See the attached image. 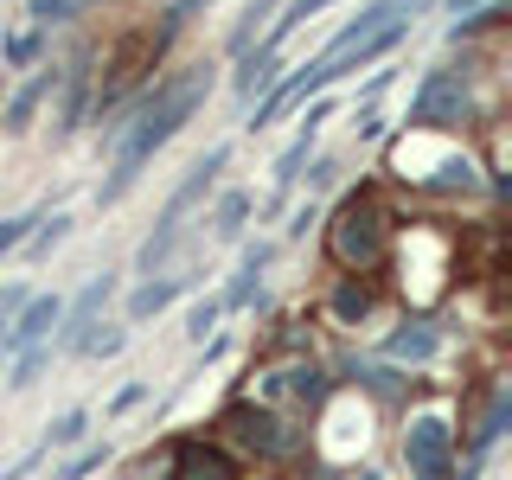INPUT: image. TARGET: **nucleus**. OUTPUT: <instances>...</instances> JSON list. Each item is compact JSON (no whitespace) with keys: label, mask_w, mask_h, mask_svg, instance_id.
<instances>
[{"label":"nucleus","mask_w":512,"mask_h":480,"mask_svg":"<svg viewBox=\"0 0 512 480\" xmlns=\"http://www.w3.org/2000/svg\"><path fill=\"white\" fill-rule=\"evenodd\" d=\"M205 96H212V64H186V71L160 77L154 90H141L135 103H122L116 116H109V128H103L109 180L96 186V205H116L122 192L141 180V167H148V160L205 109Z\"/></svg>","instance_id":"f257e3e1"},{"label":"nucleus","mask_w":512,"mask_h":480,"mask_svg":"<svg viewBox=\"0 0 512 480\" xmlns=\"http://www.w3.org/2000/svg\"><path fill=\"white\" fill-rule=\"evenodd\" d=\"M327 256L346 276H372L391 256V212L378 205V192H346L327 218Z\"/></svg>","instance_id":"f03ea898"},{"label":"nucleus","mask_w":512,"mask_h":480,"mask_svg":"<svg viewBox=\"0 0 512 480\" xmlns=\"http://www.w3.org/2000/svg\"><path fill=\"white\" fill-rule=\"evenodd\" d=\"M231 167V141H218V148H205L199 160L186 167V180L167 192V205H160V218H154V231L141 237V250H135V269L141 276H154L160 263L173 256V244H180V231H186V218H192V205H205V192L218 186V173Z\"/></svg>","instance_id":"7ed1b4c3"},{"label":"nucleus","mask_w":512,"mask_h":480,"mask_svg":"<svg viewBox=\"0 0 512 480\" xmlns=\"http://www.w3.org/2000/svg\"><path fill=\"white\" fill-rule=\"evenodd\" d=\"M218 429H224L231 442H244L250 455H263V461H295L301 448H308V429H295L288 416H276L269 404H250V397L224 404V410H218Z\"/></svg>","instance_id":"20e7f679"},{"label":"nucleus","mask_w":512,"mask_h":480,"mask_svg":"<svg viewBox=\"0 0 512 480\" xmlns=\"http://www.w3.org/2000/svg\"><path fill=\"white\" fill-rule=\"evenodd\" d=\"M468 116H474V84L461 71H448V64H436V71H423L404 122H416V128H461Z\"/></svg>","instance_id":"39448f33"},{"label":"nucleus","mask_w":512,"mask_h":480,"mask_svg":"<svg viewBox=\"0 0 512 480\" xmlns=\"http://www.w3.org/2000/svg\"><path fill=\"white\" fill-rule=\"evenodd\" d=\"M109 295H116V276H90L84 288H77L71 308H58V333H52V352H71V359H84L90 333L103 327V308Z\"/></svg>","instance_id":"423d86ee"},{"label":"nucleus","mask_w":512,"mask_h":480,"mask_svg":"<svg viewBox=\"0 0 512 480\" xmlns=\"http://www.w3.org/2000/svg\"><path fill=\"white\" fill-rule=\"evenodd\" d=\"M404 461L410 480H448V461H455V429L442 416H416L404 429Z\"/></svg>","instance_id":"0eeeda50"},{"label":"nucleus","mask_w":512,"mask_h":480,"mask_svg":"<svg viewBox=\"0 0 512 480\" xmlns=\"http://www.w3.org/2000/svg\"><path fill=\"white\" fill-rule=\"evenodd\" d=\"M269 263H276V244H269V237H256V244L237 250V276H231V288L218 295V308H256V301H263Z\"/></svg>","instance_id":"6e6552de"},{"label":"nucleus","mask_w":512,"mask_h":480,"mask_svg":"<svg viewBox=\"0 0 512 480\" xmlns=\"http://www.w3.org/2000/svg\"><path fill=\"white\" fill-rule=\"evenodd\" d=\"M327 122H333V103H314L308 116H301V135L282 148V160H276V192H282V199L295 192V180H301V167H308V154L320 148V128H327Z\"/></svg>","instance_id":"1a4fd4ad"},{"label":"nucleus","mask_w":512,"mask_h":480,"mask_svg":"<svg viewBox=\"0 0 512 480\" xmlns=\"http://www.w3.org/2000/svg\"><path fill=\"white\" fill-rule=\"evenodd\" d=\"M58 295H26V308L7 320V352H26V346H45L58 333Z\"/></svg>","instance_id":"9d476101"},{"label":"nucleus","mask_w":512,"mask_h":480,"mask_svg":"<svg viewBox=\"0 0 512 480\" xmlns=\"http://www.w3.org/2000/svg\"><path fill=\"white\" fill-rule=\"evenodd\" d=\"M58 77H64V71H52V64H39V71H32L26 84L7 96V109H0V122H7L13 135H26V128H32V116H39V109H45V96L58 90Z\"/></svg>","instance_id":"9b49d317"},{"label":"nucleus","mask_w":512,"mask_h":480,"mask_svg":"<svg viewBox=\"0 0 512 480\" xmlns=\"http://www.w3.org/2000/svg\"><path fill=\"white\" fill-rule=\"evenodd\" d=\"M173 480H237V461L218 442H180L173 448Z\"/></svg>","instance_id":"f8f14e48"},{"label":"nucleus","mask_w":512,"mask_h":480,"mask_svg":"<svg viewBox=\"0 0 512 480\" xmlns=\"http://www.w3.org/2000/svg\"><path fill=\"white\" fill-rule=\"evenodd\" d=\"M192 282H199V276H192V269H180V276H148V282L135 288V295H128V320H135V327H141V320L167 314V308H173V301L186 295Z\"/></svg>","instance_id":"ddd939ff"},{"label":"nucleus","mask_w":512,"mask_h":480,"mask_svg":"<svg viewBox=\"0 0 512 480\" xmlns=\"http://www.w3.org/2000/svg\"><path fill=\"white\" fill-rule=\"evenodd\" d=\"M340 372H346V384H359V391H372L378 404H404V397L416 391V384H410L404 372H397V365H372V359H346Z\"/></svg>","instance_id":"4468645a"},{"label":"nucleus","mask_w":512,"mask_h":480,"mask_svg":"<svg viewBox=\"0 0 512 480\" xmlns=\"http://www.w3.org/2000/svg\"><path fill=\"white\" fill-rule=\"evenodd\" d=\"M276 45H250V52H237V77H231V90H237V103H256V96H263L269 84H276Z\"/></svg>","instance_id":"2eb2a0df"},{"label":"nucleus","mask_w":512,"mask_h":480,"mask_svg":"<svg viewBox=\"0 0 512 480\" xmlns=\"http://www.w3.org/2000/svg\"><path fill=\"white\" fill-rule=\"evenodd\" d=\"M436 352H442V333L429 327V320H404V327L384 340V359L391 365H429Z\"/></svg>","instance_id":"dca6fc26"},{"label":"nucleus","mask_w":512,"mask_h":480,"mask_svg":"<svg viewBox=\"0 0 512 480\" xmlns=\"http://www.w3.org/2000/svg\"><path fill=\"white\" fill-rule=\"evenodd\" d=\"M372 308H378V288L365 276H346L340 288H333V320H346V327H359Z\"/></svg>","instance_id":"f3484780"},{"label":"nucleus","mask_w":512,"mask_h":480,"mask_svg":"<svg viewBox=\"0 0 512 480\" xmlns=\"http://www.w3.org/2000/svg\"><path fill=\"white\" fill-rule=\"evenodd\" d=\"M244 218H250V192H218V205H212V237L218 244H237L244 237Z\"/></svg>","instance_id":"a211bd4d"},{"label":"nucleus","mask_w":512,"mask_h":480,"mask_svg":"<svg viewBox=\"0 0 512 480\" xmlns=\"http://www.w3.org/2000/svg\"><path fill=\"white\" fill-rule=\"evenodd\" d=\"M423 186H429V192H474V186H480V173H474V160H468V154H442V160H436V173H429Z\"/></svg>","instance_id":"6ab92c4d"},{"label":"nucleus","mask_w":512,"mask_h":480,"mask_svg":"<svg viewBox=\"0 0 512 480\" xmlns=\"http://www.w3.org/2000/svg\"><path fill=\"white\" fill-rule=\"evenodd\" d=\"M282 0H244V13H237V26H231V58L237 52H250L256 39H263V26H269V13H276Z\"/></svg>","instance_id":"aec40b11"},{"label":"nucleus","mask_w":512,"mask_h":480,"mask_svg":"<svg viewBox=\"0 0 512 480\" xmlns=\"http://www.w3.org/2000/svg\"><path fill=\"white\" fill-rule=\"evenodd\" d=\"M45 365H52V340H45V346H26V352H13V372H7V384H13V391H26V384H39Z\"/></svg>","instance_id":"412c9836"},{"label":"nucleus","mask_w":512,"mask_h":480,"mask_svg":"<svg viewBox=\"0 0 512 480\" xmlns=\"http://www.w3.org/2000/svg\"><path fill=\"white\" fill-rule=\"evenodd\" d=\"M39 58H45V26L13 32V39H7V64H13V71H32Z\"/></svg>","instance_id":"4be33fe9"},{"label":"nucleus","mask_w":512,"mask_h":480,"mask_svg":"<svg viewBox=\"0 0 512 480\" xmlns=\"http://www.w3.org/2000/svg\"><path fill=\"white\" fill-rule=\"evenodd\" d=\"M84 429H90V410H64L58 423H52V436H45V448H77V442H84Z\"/></svg>","instance_id":"5701e85b"},{"label":"nucleus","mask_w":512,"mask_h":480,"mask_svg":"<svg viewBox=\"0 0 512 480\" xmlns=\"http://www.w3.org/2000/svg\"><path fill=\"white\" fill-rule=\"evenodd\" d=\"M218 314H224V308H218V295L192 301V314H186V340H199V346H205V333L218 327Z\"/></svg>","instance_id":"b1692460"},{"label":"nucleus","mask_w":512,"mask_h":480,"mask_svg":"<svg viewBox=\"0 0 512 480\" xmlns=\"http://www.w3.org/2000/svg\"><path fill=\"white\" fill-rule=\"evenodd\" d=\"M64 237H71V212H52V224H39V231H32V256H52Z\"/></svg>","instance_id":"393cba45"},{"label":"nucleus","mask_w":512,"mask_h":480,"mask_svg":"<svg viewBox=\"0 0 512 480\" xmlns=\"http://www.w3.org/2000/svg\"><path fill=\"white\" fill-rule=\"evenodd\" d=\"M90 7L96 0H32V20L52 26V20H77V13H90Z\"/></svg>","instance_id":"a878e982"},{"label":"nucleus","mask_w":512,"mask_h":480,"mask_svg":"<svg viewBox=\"0 0 512 480\" xmlns=\"http://www.w3.org/2000/svg\"><path fill=\"white\" fill-rule=\"evenodd\" d=\"M32 224H39V212H13V218H0V256L20 250L26 237H32Z\"/></svg>","instance_id":"bb28decb"},{"label":"nucleus","mask_w":512,"mask_h":480,"mask_svg":"<svg viewBox=\"0 0 512 480\" xmlns=\"http://www.w3.org/2000/svg\"><path fill=\"white\" fill-rule=\"evenodd\" d=\"M103 461H109V442H96V448H84V455H71V461H64V468H58V480H84V474H96V468H103Z\"/></svg>","instance_id":"cd10ccee"},{"label":"nucleus","mask_w":512,"mask_h":480,"mask_svg":"<svg viewBox=\"0 0 512 480\" xmlns=\"http://www.w3.org/2000/svg\"><path fill=\"white\" fill-rule=\"evenodd\" d=\"M128 340V327H109V333H90V346H84V359H116Z\"/></svg>","instance_id":"c85d7f7f"},{"label":"nucleus","mask_w":512,"mask_h":480,"mask_svg":"<svg viewBox=\"0 0 512 480\" xmlns=\"http://www.w3.org/2000/svg\"><path fill=\"white\" fill-rule=\"evenodd\" d=\"M333 180H340V160H333V154H320L314 167H308V192H327Z\"/></svg>","instance_id":"c756f323"},{"label":"nucleus","mask_w":512,"mask_h":480,"mask_svg":"<svg viewBox=\"0 0 512 480\" xmlns=\"http://www.w3.org/2000/svg\"><path fill=\"white\" fill-rule=\"evenodd\" d=\"M45 455H52V448H45V442H39V448H26V455H20V461H13V468H0V480H26V474H32V468H39V461H45Z\"/></svg>","instance_id":"7c9ffc66"},{"label":"nucleus","mask_w":512,"mask_h":480,"mask_svg":"<svg viewBox=\"0 0 512 480\" xmlns=\"http://www.w3.org/2000/svg\"><path fill=\"white\" fill-rule=\"evenodd\" d=\"M308 224H320V205L308 199V205H301V212L295 218H288V237H308Z\"/></svg>","instance_id":"2f4dec72"},{"label":"nucleus","mask_w":512,"mask_h":480,"mask_svg":"<svg viewBox=\"0 0 512 480\" xmlns=\"http://www.w3.org/2000/svg\"><path fill=\"white\" fill-rule=\"evenodd\" d=\"M391 77H397V71H372V84H365V90H359V103H378V96H384V90H391Z\"/></svg>","instance_id":"473e14b6"},{"label":"nucleus","mask_w":512,"mask_h":480,"mask_svg":"<svg viewBox=\"0 0 512 480\" xmlns=\"http://www.w3.org/2000/svg\"><path fill=\"white\" fill-rule=\"evenodd\" d=\"M26 308V288H0V320H13Z\"/></svg>","instance_id":"72a5a7b5"},{"label":"nucleus","mask_w":512,"mask_h":480,"mask_svg":"<svg viewBox=\"0 0 512 480\" xmlns=\"http://www.w3.org/2000/svg\"><path fill=\"white\" fill-rule=\"evenodd\" d=\"M141 397H148V384H122V391H116V404H109V410H135Z\"/></svg>","instance_id":"f704fd0d"},{"label":"nucleus","mask_w":512,"mask_h":480,"mask_svg":"<svg viewBox=\"0 0 512 480\" xmlns=\"http://www.w3.org/2000/svg\"><path fill=\"white\" fill-rule=\"evenodd\" d=\"M352 128H359V141H378V135H384V116H372V109H365V116L352 122Z\"/></svg>","instance_id":"c9c22d12"},{"label":"nucleus","mask_w":512,"mask_h":480,"mask_svg":"<svg viewBox=\"0 0 512 480\" xmlns=\"http://www.w3.org/2000/svg\"><path fill=\"white\" fill-rule=\"evenodd\" d=\"M448 7H455V20H461V13H480V7H493V0H448Z\"/></svg>","instance_id":"e433bc0d"},{"label":"nucleus","mask_w":512,"mask_h":480,"mask_svg":"<svg viewBox=\"0 0 512 480\" xmlns=\"http://www.w3.org/2000/svg\"><path fill=\"white\" fill-rule=\"evenodd\" d=\"M314 480H378V468H359V474H314Z\"/></svg>","instance_id":"4c0bfd02"},{"label":"nucleus","mask_w":512,"mask_h":480,"mask_svg":"<svg viewBox=\"0 0 512 480\" xmlns=\"http://www.w3.org/2000/svg\"><path fill=\"white\" fill-rule=\"evenodd\" d=\"M0 352H7V320H0Z\"/></svg>","instance_id":"58836bf2"}]
</instances>
